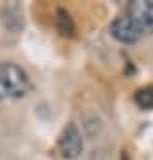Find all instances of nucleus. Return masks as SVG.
<instances>
[{
	"mask_svg": "<svg viewBox=\"0 0 153 160\" xmlns=\"http://www.w3.org/2000/svg\"><path fill=\"white\" fill-rule=\"evenodd\" d=\"M30 89L27 72L13 62H0V100L23 98Z\"/></svg>",
	"mask_w": 153,
	"mask_h": 160,
	"instance_id": "f257e3e1",
	"label": "nucleus"
},
{
	"mask_svg": "<svg viewBox=\"0 0 153 160\" xmlns=\"http://www.w3.org/2000/svg\"><path fill=\"white\" fill-rule=\"evenodd\" d=\"M59 149L62 158L66 160H74L83 152V136L80 132V128L76 126V122H68L59 138Z\"/></svg>",
	"mask_w": 153,
	"mask_h": 160,
	"instance_id": "f03ea898",
	"label": "nucleus"
},
{
	"mask_svg": "<svg viewBox=\"0 0 153 160\" xmlns=\"http://www.w3.org/2000/svg\"><path fill=\"white\" fill-rule=\"evenodd\" d=\"M110 34L121 43H136L144 36L142 28L129 15H121V17L113 19L110 25Z\"/></svg>",
	"mask_w": 153,
	"mask_h": 160,
	"instance_id": "7ed1b4c3",
	"label": "nucleus"
},
{
	"mask_svg": "<svg viewBox=\"0 0 153 160\" xmlns=\"http://www.w3.org/2000/svg\"><path fill=\"white\" fill-rule=\"evenodd\" d=\"M127 15L142 28V32L153 30V0H132L127 6Z\"/></svg>",
	"mask_w": 153,
	"mask_h": 160,
	"instance_id": "20e7f679",
	"label": "nucleus"
},
{
	"mask_svg": "<svg viewBox=\"0 0 153 160\" xmlns=\"http://www.w3.org/2000/svg\"><path fill=\"white\" fill-rule=\"evenodd\" d=\"M55 21H57V30H59L62 36H74V32H76V25H74L72 15H70L64 8H59V10H57V17H55Z\"/></svg>",
	"mask_w": 153,
	"mask_h": 160,
	"instance_id": "39448f33",
	"label": "nucleus"
},
{
	"mask_svg": "<svg viewBox=\"0 0 153 160\" xmlns=\"http://www.w3.org/2000/svg\"><path fill=\"white\" fill-rule=\"evenodd\" d=\"M134 102L142 109H153V87L138 89L134 94Z\"/></svg>",
	"mask_w": 153,
	"mask_h": 160,
	"instance_id": "423d86ee",
	"label": "nucleus"
}]
</instances>
